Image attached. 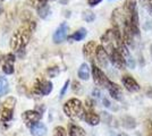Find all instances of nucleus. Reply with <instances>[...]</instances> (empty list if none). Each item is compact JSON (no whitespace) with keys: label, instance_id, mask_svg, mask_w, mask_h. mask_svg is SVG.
Returning <instances> with one entry per match:
<instances>
[{"label":"nucleus","instance_id":"31","mask_svg":"<svg viewBox=\"0 0 152 136\" xmlns=\"http://www.w3.org/2000/svg\"><path fill=\"white\" fill-rule=\"evenodd\" d=\"M103 103H104L106 107H110V103H109V101H108L107 99H103Z\"/></svg>","mask_w":152,"mask_h":136},{"label":"nucleus","instance_id":"30","mask_svg":"<svg viewBox=\"0 0 152 136\" xmlns=\"http://www.w3.org/2000/svg\"><path fill=\"white\" fill-rule=\"evenodd\" d=\"M93 95L96 97H100V92H99L98 90H93Z\"/></svg>","mask_w":152,"mask_h":136},{"label":"nucleus","instance_id":"3","mask_svg":"<svg viewBox=\"0 0 152 136\" xmlns=\"http://www.w3.org/2000/svg\"><path fill=\"white\" fill-rule=\"evenodd\" d=\"M15 104H16V99L13 97H7L2 102L0 108V121L2 124L9 123L13 119Z\"/></svg>","mask_w":152,"mask_h":136},{"label":"nucleus","instance_id":"1","mask_svg":"<svg viewBox=\"0 0 152 136\" xmlns=\"http://www.w3.org/2000/svg\"><path fill=\"white\" fill-rule=\"evenodd\" d=\"M34 22H25L23 26L16 30L10 39V48L14 51H22L24 50L26 44L31 39L32 32L34 30Z\"/></svg>","mask_w":152,"mask_h":136},{"label":"nucleus","instance_id":"29","mask_svg":"<svg viewBox=\"0 0 152 136\" xmlns=\"http://www.w3.org/2000/svg\"><path fill=\"white\" fill-rule=\"evenodd\" d=\"M80 86H81V85L78 84L77 82H74V87H73V90L76 91V90H77V89H80Z\"/></svg>","mask_w":152,"mask_h":136},{"label":"nucleus","instance_id":"7","mask_svg":"<svg viewBox=\"0 0 152 136\" xmlns=\"http://www.w3.org/2000/svg\"><path fill=\"white\" fill-rule=\"evenodd\" d=\"M95 60H96L98 67H101V68H107V67H108V63H109V56H108L106 49H104L102 45H98V48H96Z\"/></svg>","mask_w":152,"mask_h":136},{"label":"nucleus","instance_id":"18","mask_svg":"<svg viewBox=\"0 0 152 136\" xmlns=\"http://www.w3.org/2000/svg\"><path fill=\"white\" fill-rule=\"evenodd\" d=\"M86 34H88V32H86L85 28H80L78 31H76L75 33H73V34L70 35L69 39L74 40V41H81V40H83L86 36Z\"/></svg>","mask_w":152,"mask_h":136},{"label":"nucleus","instance_id":"15","mask_svg":"<svg viewBox=\"0 0 152 136\" xmlns=\"http://www.w3.org/2000/svg\"><path fill=\"white\" fill-rule=\"evenodd\" d=\"M31 130V134L33 136H45L47 133V127H45V124L39 123L37 125H34L32 128H30Z\"/></svg>","mask_w":152,"mask_h":136},{"label":"nucleus","instance_id":"5","mask_svg":"<svg viewBox=\"0 0 152 136\" xmlns=\"http://www.w3.org/2000/svg\"><path fill=\"white\" fill-rule=\"evenodd\" d=\"M41 118H42V112H39L37 110H26L22 115V119L25 126L28 128H32L34 125L39 124Z\"/></svg>","mask_w":152,"mask_h":136},{"label":"nucleus","instance_id":"14","mask_svg":"<svg viewBox=\"0 0 152 136\" xmlns=\"http://www.w3.org/2000/svg\"><path fill=\"white\" fill-rule=\"evenodd\" d=\"M84 119L85 121L89 124V125H92V126H95L100 123V117L98 113H95L94 111L92 110H88L84 112Z\"/></svg>","mask_w":152,"mask_h":136},{"label":"nucleus","instance_id":"12","mask_svg":"<svg viewBox=\"0 0 152 136\" xmlns=\"http://www.w3.org/2000/svg\"><path fill=\"white\" fill-rule=\"evenodd\" d=\"M124 13H125V17L126 20H129L132 17V15H134L135 13H137L136 9V0H126L125 5L123 7Z\"/></svg>","mask_w":152,"mask_h":136},{"label":"nucleus","instance_id":"2","mask_svg":"<svg viewBox=\"0 0 152 136\" xmlns=\"http://www.w3.org/2000/svg\"><path fill=\"white\" fill-rule=\"evenodd\" d=\"M64 111L66 116L73 120H80L84 117V109L82 102L78 99H70L64 104Z\"/></svg>","mask_w":152,"mask_h":136},{"label":"nucleus","instance_id":"22","mask_svg":"<svg viewBox=\"0 0 152 136\" xmlns=\"http://www.w3.org/2000/svg\"><path fill=\"white\" fill-rule=\"evenodd\" d=\"M83 18L86 20V22H92V20H94L95 16L94 14L92 13V12H90V10H86V12H84L83 13Z\"/></svg>","mask_w":152,"mask_h":136},{"label":"nucleus","instance_id":"25","mask_svg":"<svg viewBox=\"0 0 152 136\" xmlns=\"http://www.w3.org/2000/svg\"><path fill=\"white\" fill-rule=\"evenodd\" d=\"M47 13H49V8L47 6H45L43 8H41V9H39V15H40L42 18H45V16L48 15Z\"/></svg>","mask_w":152,"mask_h":136},{"label":"nucleus","instance_id":"8","mask_svg":"<svg viewBox=\"0 0 152 136\" xmlns=\"http://www.w3.org/2000/svg\"><path fill=\"white\" fill-rule=\"evenodd\" d=\"M67 32H68V25L66 23H61L59 27L56 30V32L52 36V40L55 43H61L65 39L67 38Z\"/></svg>","mask_w":152,"mask_h":136},{"label":"nucleus","instance_id":"33","mask_svg":"<svg viewBox=\"0 0 152 136\" xmlns=\"http://www.w3.org/2000/svg\"><path fill=\"white\" fill-rule=\"evenodd\" d=\"M150 53H151V57H152V44H151V47H150Z\"/></svg>","mask_w":152,"mask_h":136},{"label":"nucleus","instance_id":"20","mask_svg":"<svg viewBox=\"0 0 152 136\" xmlns=\"http://www.w3.org/2000/svg\"><path fill=\"white\" fill-rule=\"evenodd\" d=\"M8 92V82L5 77H0V97L5 95Z\"/></svg>","mask_w":152,"mask_h":136},{"label":"nucleus","instance_id":"28","mask_svg":"<svg viewBox=\"0 0 152 136\" xmlns=\"http://www.w3.org/2000/svg\"><path fill=\"white\" fill-rule=\"evenodd\" d=\"M68 85H69V81H67V82L65 83V85H64V87H63V90H61V92H60V97H63L64 94H65V92H66V90H67Z\"/></svg>","mask_w":152,"mask_h":136},{"label":"nucleus","instance_id":"17","mask_svg":"<svg viewBox=\"0 0 152 136\" xmlns=\"http://www.w3.org/2000/svg\"><path fill=\"white\" fill-rule=\"evenodd\" d=\"M69 136H85V132L82 127L74 125V124H70L69 125Z\"/></svg>","mask_w":152,"mask_h":136},{"label":"nucleus","instance_id":"23","mask_svg":"<svg viewBox=\"0 0 152 136\" xmlns=\"http://www.w3.org/2000/svg\"><path fill=\"white\" fill-rule=\"evenodd\" d=\"M141 4L152 15V0H141Z\"/></svg>","mask_w":152,"mask_h":136},{"label":"nucleus","instance_id":"9","mask_svg":"<svg viewBox=\"0 0 152 136\" xmlns=\"http://www.w3.org/2000/svg\"><path fill=\"white\" fill-rule=\"evenodd\" d=\"M96 48L98 45L94 41H90L86 44L83 47V55L86 59H89L90 61H92L93 64V59L95 58V53H96Z\"/></svg>","mask_w":152,"mask_h":136},{"label":"nucleus","instance_id":"6","mask_svg":"<svg viewBox=\"0 0 152 136\" xmlns=\"http://www.w3.org/2000/svg\"><path fill=\"white\" fill-rule=\"evenodd\" d=\"M52 91V83L43 79V78H38L35 84L33 86V92L38 95H48Z\"/></svg>","mask_w":152,"mask_h":136},{"label":"nucleus","instance_id":"26","mask_svg":"<svg viewBox=\"0 0 152 136\" xmlns=\"http://www.w3.org/2000/svg\"><path fill=\"white\" fill-rule=\"evenodd\" d=\"M48 73H49V75H50L51 77H55L58 73H59V71H58L57 67H52V68H49V69H48Z\"/></svg>","mask_w":152,"mask_h":136},{"label":"nucleus","instance_id":"13","mask_svg":"<svg viewBox=\"0 0 152 136\" xmlns=\"http://www.w3.org/2000/svg\"><path fill=\"white\" fill-rule=\"evenodd\" d=\"M107 90L109 91V93H110L111 97H114L115 100H121L123 93H121V89L119 85H117L116 83L110 82L109 85H108Z\"/></svg>","mask_w":152,"mask_h":136},{"label":"nucleus","instance_id":"10","mask_svg":"<svg viewBox=\"0 0 152 136\" xmlns=\"http://www.w3.org/2000/svg\"><path fill=\"white\" fill-rule=\"evenodd\" d=\"M14 63H15V56L13 53H7L4 59L2 71L7 75H10L14 73Z\"/></svg>","mask_w":152,"mask_h":136},{"label":"nucleus","instance_id":"4","mask_svg":"<svg viewBox=\"0 0 152 136\" xmlns=\"http://www.w3.org/2000/svg\"><path fill=\"white\" fill-rule=\"evenodd\" d=\"M92 76H93V81H94L95 85L100 86L102 89H107L109 83L111 82L106 76V74L100 69V67L94 65V63L92 64Z\"/></svg>","mask_w":152,"mask_h":136},{"label":"nucleus","instance_id":"16","mask_svg":"<svg viewBox=\"0 0 152 136\" xmlns=\"http://www.w3.org/2000/svg\"><path fill=\"white\" fill-rule=\"evenodd\" d=\"M78 77L83 81H88L90 77V68L88 64H82L78 68Z\"/></svg>","mask_w":152,"mask_h":136},{"label":"nucleus","instance_id":"32","mask_svg":"<svg viewBox=\"0 0 152 136\" xmlns=\"http://www.w3.org/2000/svg\"><path fill=\"white\" fill-rule=\"evenodd\" d=\"M59 1H60V2H61V4H63V5H66V4H67V1H68V0H59Z\"/></svg>","mask_w":152,"mask_h":136},{"label":"nucleus","instance_id":"27","mask_svg":"<svg viewBox=\"0 0 152 136\" xmlns=\"http://www.w3.org/2000/svg\"><path fill=\"white\" fill-rule=\"evenodd\" d=\"M102 0H88V4H89L91 7H94L96 6L98 4H100Z\"/></svg>","mask_w":152,"mask_h":136},{"label":"nucleus","instance_id":"11","mask_svg":"<svg viewBox=\"0 0 152 136\" xmlns=\"http://www.w3.org/2000/svg\"><path fill=\"white\" fill-rule=\"evenodd\" d=\"M121 82H123V85L125 86V89L127 91H129V92H137L140 90V85L139 83L134 79L133 77H131V76H123L121 78Z\"/></svg>","mask_w":152,"mask_h":136},{"label":"nucleus","instance_id":"24","mask_svg":"<svg viewBox=\"0 0 152 136\" xmlns=\"http://www.w3.org/2000/svg\"><path fill=\"white\" fill-rule=\"evenodd\" d=\"M145 130H146V135L152 136V121L148 120L145 124Z\"/></svg>","mask_w":152,"mask_h":136},{"label":"nucleus","instance_id":"34","mask_svg":"<svg viewBox=\"0 0 152 136\" xmlns=\"http://www.w3.org/2000/svg\"><path fill=\"white\" fill-rule=\"evenodd\" d=\"M119 136H128V135H127V134H121Z\"/></svg>","mask_w":152,"mask_h":136},{"label":"nucleus","instance_id":"21","mask_svg":"<svg viewBox=\"0 0 152 136\" xmlns=\"http://www.w3.org/2000/svg\"><path fill=\"white\" fill-rule=\"evenodd\" d=\"M53 136H67V134H66V130L64 127L58 126L53 129Z\"/></svg>","mask_w":152,"mask_h":136},{"label":"nucleus","instance_id":"19","mask_svg":"<svg viewBox=\"0 0 152 136\" xmlns=\"http://www.w3.org/2000/svg\"><path fill=\"white\" fill-rule=\"evenodd\" d=\"M47 1L48 0H27V4L31 7L35 8V9H41L47 5Z\"/></svg>","mask_w":152,"mask_h":136},{"label":"nucleus","instance_id":"35","mask_svg":"<svg viewBox=\"0 0 152 136\" xmlns=\"http://www.w3.org/2000/svg\"><path fill=\"white\" fill-rule=\"evenodd\" d=\"M113 136H117V135H113Z\"/></svg>","mask_w":152,"mask_h":136}]
</instances>
